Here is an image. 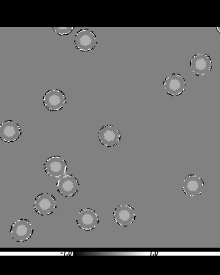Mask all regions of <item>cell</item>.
Wrapping results in <instances>:
<instances>
[{
	"label": "cell",
	"instance_id": "1",
	"mask_svg": "<svg viewBox=\"0 0 220 275\" xmlns=\"http://www.w3.org/2000/svg\"><path fill=\"white\" fill-rule=\"evenodd\" d=\"M74 43L76 49L84 52L93 50L97 44L96 35L88 29L78 31L74 36Z\"/></svg>",
	"mask_w": 220,
	"mask_h": 275
},
{
	"label": "cell",
	"instance_id": "2",
	"mask_svg": "<svg viewBox=\"0 0 220 275\" xmlns=\"http://www.w3.org/2000/svg\"><path fill=\"white\" fill-rule=\"evenodd\" d=\"M33 231L29 221L21 218L12 224L9 233L13 240L20 242L28 240L33 234Z\"/></svg>",
	"mask_w": 220,
	"mask_h": 275
},
{
	"label": "cell",
	"instance_id": "3",
	"mask_svg": "<svg viewBox=\"0 0 220 275\" xmlns=\"http://www.w3.org/2000/svg\"><path fill=\"white\" fill-rule=\"evenodd\" d=\"M33 207L36 212L42 216L52 214L56 208L55 197L49 193H42L35 199Z\"/></svg>",
	"mask_w": 220,
	"mask_h": 275
},
{
	"label": "cell",
	"instance_id": "4",
	"mask_svg": "<svg viewBox=\"0 0 220 275\" xmlns=\"http://www.w3.org/2000/svg\"><path fill=\"white\" fill-rule=\"evenodd\" d=\"M43 103L45 108L51 111L61 109L66 103V96L63 92L58 89L50 90L43 96Z\"/></svg>",
	"mask_w": 220,
	"mask_h": 275
},
{
	"label": "cell",
	"instance_id": "5",
	"mask_svg": "<svg viewBox=\"0 0 220 275\" xmlns=\"http://www.w3.org/2000/svg\"><path fill=\"white\" fill-rule=\"evenodd\" d=\"M44 169L48 176L59 178L66 175L67 164L61 157L54 156L49 158L44 164Z\"/></svg>",
	"mask_w": 220,
	"mask_h": 275
},
{
	"label": "cell",
	"instance_id": "6",
	"mask_svg": "<svg viewBox=\"0 0 220 275\" xmlns=\"http://www.w3.org/2000/svg\"><path fill=\"white\" fill-rule=\"evenodd\" d=\"M98 137L102 145L107 147H112L119 142L121 136L117 128L112 125L107 124L99 129Z\"/></svg>",
	"mask_w": 220,
	"mask_h": 275
},
{
	"label": "cell",
	"instance_id": "7",
	"mask_svg": "<svg viewBox=\"0 0 220 275\" xmlns=\"http://www.w3.org/2000/svg\"><path fill=\"white\" fill-rule=\"evenodd\" d=\"M57 191L65 197H73L77 192L79 183L72 175H65L60 178L57 183Z\"/></svg>",
	"mask_w": 220,
	"mask_h": 275
},
{
	"label": "cell",
	"instance_id": "8",
	"mask_svg": "<svg viewBox=\"0 0 220 275\" xmlns=\"http://www.w3.org/2000/svg\"><path fill=\"white\" fill-rule=\"evenodd\" d=\"M76 222L80 229L89 231L97 226L99 223V217L94 210L86 208L80 210Z\"/></svg>",
	"mask_w": 220,
	"mask_h": 275
},
{
	"label": "cell",
	"instance_id": "9",
	"mask_svg": "<svg viewBox=\"0 0 220 275\" xmlns=\"http://www.w3.org/2000/svg\"><path fill=\"white\" fill-rule=\"evenodd\" d=\"M21 134L20 125L13 120H5L0 125V138L3 142H15L19 138Z\"/></svg>",
	"mask_w": 220,
	"mask_h": 275
},
{
	"label": "cell",
	"instance_id": "10",
	"mask_svg": "<svg viewBox=\"0 0 220 275\" xmlns=\"http://www.w3.org/2000/svg\"><path fill=\"white\" fill-rule=\"evenodd\" d=\"M163 86L168 94L173 96H178L185 90V80L181 75L172 74L165 79Z\"/></svg>",
	"mask_w": 220,
	"mask_h": 275
},
{
	"label": "cell",
	"instance_id": "11",
	"mask_svg": "<svg viewBox=\"0 0 220 275\" xmlns=\"http://www.w3.org/2000/svg\"><path fill=\"white\" fill-rule=\"evenodd\" d=\"M113 215L115 222L124 227L132 224L136 217L134 208L129 205L118 206L115 208Z\"/></svg>",
	"mask_w": 220,
	"mask_h": 275
},
{
	"label": "cell",
	"instance_id": "12",
	"mask_svg": "<svg viewBox=\"0 0 220 275\" xmlns=\"http://www.w3.org/2000/svg\"><path fill=\"white\" fill-rule=\"evenodd\" d=\"M190 66L197 75H205L212 69L211 59L207 54L195 55L190 61Z\"/></svg>",
	"mask_w": 220,
	"mask_h": 275
},
{
	"label": "cell",
	"instance_id": "13",
	"mask_svg": "<svg viewBox=\"0 0 220 275\" xmlns=\"http://www.w3.org/2000/svg\"><path fill=\"white\" fill-rule=\"evenodd\" d=\"M204 185V182L201 178L191 174L185 177L182 189L185 194L194 196L200 195Z\"/></svg>",
	"mask_w": 220,
	"mask_h": 275
},
{
	"label": "cell",
	"instance_id": "14",
	"mask_svg": "<svg viewBox=\"0 0 220 275\" xmlns=\"http://www.w3.org/2000/svg\"><path fill=\"white\" fill-rule=\"evenodd\" d=\"M73 27H53L54 31L59 35H66L71 33L73 29Z\"/></svg>",
	"mask_w": 220,
	"mask_h": 275
}]
</instances>
